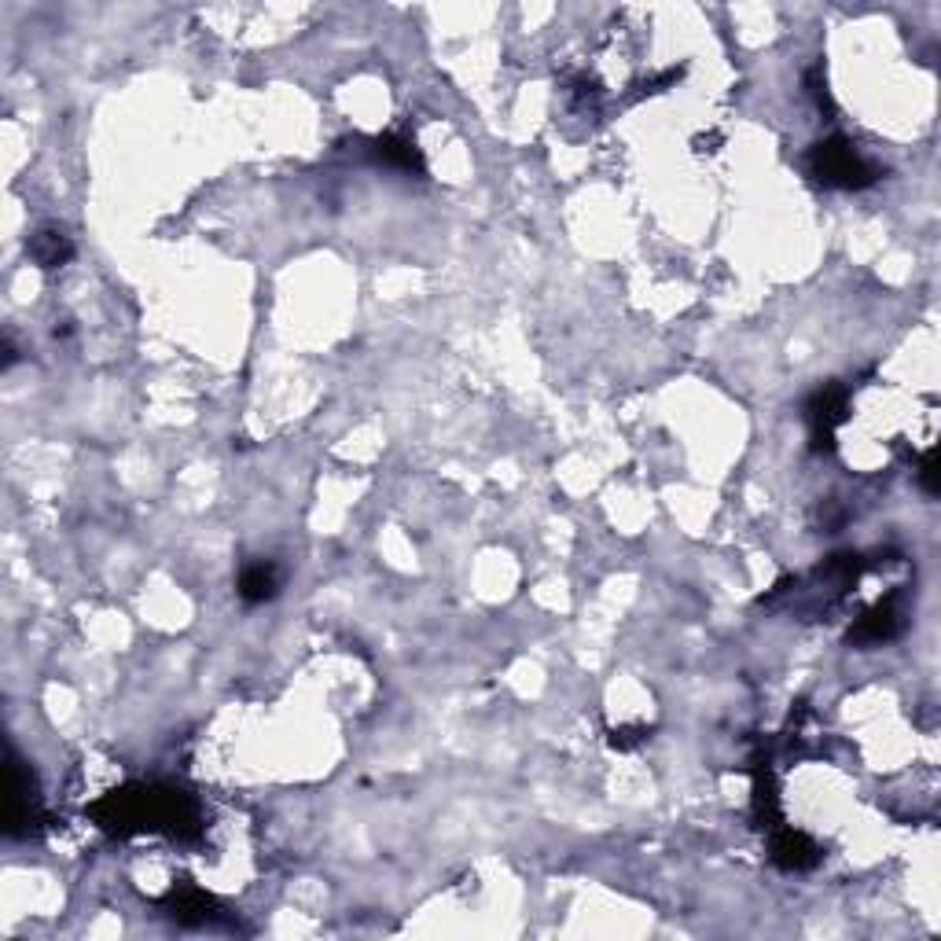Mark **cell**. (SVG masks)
<instances>
[{"instance_id": "cell-1", "label": "cell", "mask_w": 941, "mask_h": 941, "mask_svg": "<svg viewBox=\"0 0 941 941\" xmlns=\"http://www.w3.org/2000/svg\"><path fill=\"white\" fill-rule=\"evenodd\" d=\"M809 166L824 184H839V188H864V184L875 181V170L857 155V148H850L846 140H824L813 148L809 155Z\"/></svg>"}, {"instance_id": "cell-2", "label": "cell", "mask_w": 941, "mask_h": 941, "mask_svg": "<svg viewBox=\"0 0 941 941\" xmlns=\"http://www.w3.org/2000/svg\"><path fill=\"white\" fill-rule=\"evenodd\" d=\"M772 857H776V864L798 872V868L817 864V846L805 839L802 831H780V835L772 839Z\"/></svg>"}, {"instance_id": "cell-3", "label": "cell", "mask_w": 941, "mask_h": 941, "mask_svg": "<svg viewBox=\"0 0 941 941\" xmlns=\"http://www.w3.org/2000/svg\"><path fill=\"white\" fill-rule=\"evenodd\" d=\"M276 570L269 567V563H254V567L243 570V578H239V596L247 603H265L276 596Z\"/></svg>"}, {"instance_id": "cell-4", "label": "cell", "mask_w": 941, "mask_h": 941, "mask_svg": "<svg viewBox=\"0 0 941 941\" xmlns=\"http://www.w3.org/2000/svg\"><path fill=\"white\" fill-rule=\"evenodd\" d=\"M375 155H379V162H386V166H401V170L420 166V155H416V148H412L409 140H401V137H383L379 144H375Z\"/></svg>"}, {"instance_id": "cell-5", "label": "cell", "mask_w": 941, "mask_h": 941, "mask_svg": "<svg viewBox=\"0 0 941 941\" xmlns=\"http://www.w3.org/2000/svg\"><path fill=\"white\" fill-rule=\"evenodd\" d=\"M34 258L41 261V269H56L70 258V243L59 232H41L34 239Z\"/></svg>"}]
</instances>
